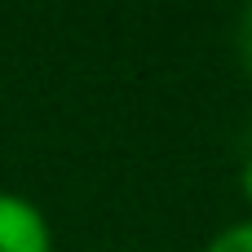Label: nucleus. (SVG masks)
I'll return each mask as SVG.
<instances>
[{
  "instance_id": "2",
  "label": "nucleus",
  "mask_w": 252,
  "mask_h": 252,
  "mask_svg": "<svg viewBox=\"0 0 252 252\" xmlns=\"http://www.w3.org/2000/svg\"><path fill=\"white\" fill-rule=\"evenodd\" d=\"M204 252H252V217L248 221H230L226 230H217L204 244Z\"/></svg>"
},
{
  "instance_id": "1",
  "label": "nucleus",
  "mask_w": 252,
  "mask_h": 252,
  "mask_svg": "<svg viewBox=\"0 0 252 252\" xmlns=\"http://www.w3.org/2000/svg\"><path fill=\"white\" fill-rule=\"evenodd\" d=\"M0 252H53L49 217L9 190H0Z\"/></svg>"
},
{
  "instance_id": "3",
  "label": "nucleus",
  "mask_w": 252,
  "mask_h": 252,
  "mask_svg": "<svg viewBox=\"0 0 252 252\" xmlns=\"http://www.w3.org/2000/svg\"><path fill=\"white\" fill-rule=\"evenodd\" d=\"M235 49H239V62H244V71H248V80H252V4L235 22Z\"/></svg>"
},
{
  "instance_id": "4",
  "label": "nucleus",
  "mask_w": 252,
  "mask_h": 252,
  "mask_svg": "<svg viewBox=\"0 0 252 252\" xmlns=\"http://www.w3.org/2000/svg\"><path fill=\"white\" fill-rule=\"evenodd\" d=\"M239 190H244V204L252 208V159L244 164V173H239Z\"/></svg>"
}]
</instances>
